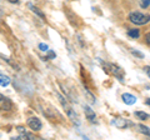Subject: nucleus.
Masks as SVG:
<instances>
[{"label":"nucleus","mask_w":150,"mask_h":140,"mask_svg":"<svg viewBox=\"0 0 150 140\" xmlns=\"http://www.w3.org/2000/svg\"><path fill=\"white\" fill-rule=\"evenodd\" d=\"M129 20L135 25H144V24H146V23L150 21V15L149 14L134 11L129 15Z\"/></svg>","instance_id":"obj_1"},{"label":"nucleus","mask_w":150,"mask_h":140,"mask_svg":"<svg viewBox=\"0 0 150 140\" xmlns=\"http://www.w3.org/2000/svg\"><path fill=\"white\" fill-rule=\"evenodd\" d=\"M104 70L108 74H111V75H114L115 78H118L120 81L124 80V79H123L124 78V73H123V70H121V68H119L118 65L105 63L104 64Z\"/></svg>","instance_id":"obj_2"},{"label":"nucleus","mask_w":150,"mask_h":140,"mask_svg":"<svg viewBox=\"0 0 150 140\" xmlns=\"http://www.w3.org/2000/svg\"><path fill=\"white\" fill-rule=\"evenodd\" d=\"M28 125H29V128L31 130H34V132H38V130L41 129V121L38 118H30L28 120Z\"/></svg>","instance_id":"obj_3"},{"label":"nucleus","mask_w":150,"mask_h":140,"mask_svg":"<svg viewBox=\"0 0 150 140\" xmlns=\"http://www.w3.org/2000/svg\"><path fill=\"white\" fill-rule=\"evenodd\" d=\"M111 124H112V125H115V127H116V128H119V129H124V128L128 127V125H131L130 121L125 120V119H120V118L115 119V120H112V121H111Z\"/></svg>","instance_id":"obj_4"},{"label":"nucleus","mask_w":150,"mask_h":140,"mask_svg":"<svg viewBox=\"0 0 150 140\" xmlns=\"http://www.w3.org/2000/svg\"><path fill=\"white\" fill-rule=\"evenodd\" d=\"M123 101L125 103L126 105H133V104L137 103V98H135L134 95H131V94L125 93V94H123Z\"/></svg>","instance_id":"obj_5"},{"label":"nucleus","mask_w":150,"mask_h":140,"mask_svg":"<svg viewBox=\"0 0 150 140\" xmlns=\"http://www.w3.org/2000/svg\"><path fill=\"white\" fill-rule=\"evenodd\" d=\"M84 110H85V115H86V118L91 121V123H95L96 121V116H95V113L93 111L91 108H89V106H85L84 108Z\"/></svg>","instance_id":"obj_6"},{"label":"nucleus","mask_w":150,"mask_h":140,"mask_svg":"<svg viewBox=\"0 0 150 140\" xmlns=\"http://www.w3.org/2000/svg\"><path fill=\"white\" fill-rule=\"evenodd\" d=\"M10 108H11L10 100H9L8 98H4V96L1 95V109H3V110H10Z\"/></svg>","instance_id":"obj_7"},{"label":"nucleus","mask_w":150,"mask_h":140,"mask_svg":"<svg viewBox=\"0 0 150 140\" xmlns=\"http://www.w3.org/2000/svg\"><path fill=\"white\" fill-rule=\"evenodd\" d=\"M137 128L139 129V132L142 133V134L146 135V136H150V129L148 127H145V125H143V124H138Z\"/></svg>","instance_id":"obj_8"},{"label":"nucleus","mask_w":150,"mask_h":140,"mask_svg":"<svg viewBox=\"0 0 150 140\" xmlns=\"http://www.w3.org/2000/svg\"><path fill=\"white\" fill-rule=\"evenodd\" d=\"M29 8L31 9V11H33V13H35L36 15H39V16L41 18V19H45V15H44V14L41 13V11H40V10H39V9H38L36 6H34V5H33V4H29Z\"/></svg>","instance_id":"obj_9"},{"label":"nucleus","mask_w":150,"mask_h":140,"mask_svg":"<svg viewBox=\"0 0 150 140\" xmlns=\"http://www.w3.org/2000/svg\"><path fill=\"white\" fill-rule=\"evenodd\" d=\"M135 116L139 119H143V120H146L150 118V115L148 113H144V111H135Z\"/></svg>","instance_id":"obj_10"},{"label":"nucleus","mask_w":150,"mask_h":140,"mask_svg":"<svg viewBox=\"0 0 150 140\" xmlns=\"http://www.w3.org/2000/svg\"><path fill=\"white\" fill-rule=\"evenodd\" d=\"M9 83H10V80H9V78H8V76H5L4 74H1V75H0V84H1V86H3V88L8 86V85H9Z\"/></svg>","instance_id":"obj_11"},{"label":"nucleus","mask_w":150,"mask_h":140,"mask_svg":"<svg viewBox=\"0 0 150 140\" xmlns=\"http://www.w3.org/2000/svg\"><path fill=\"white\" fill-rule=\"evenodd\" d=\"M128 34H129V36H131V38H134V39L139 38V30L138 29H131L128 31Z\"/></svg>","instance_id":"obj_12"},{"label":"nucleus","mask_w":150,"mask_h":140,"mask_svg":"<svg viewBox=\"0 0 150 140\" xmlns=\"http://www.w3.org/2000/svg\"><path fill=\"white\" fill-rule=\"evenodd\" d=\"M149 4H150V0H143V1L140 3V6H142L143 9H145V8L149 6Z\"/></svg>","instance_id":"obj_13"},{"label":"nucleus","mask_w":150,"mask_h":140,"mask_svg":"<svg viewBox=\"0 0 150 140\" xmlns=\"http://www.w3.org/2000/svg\"><path fill=\"white\" fill-rule=\"evenodd\" d=\"M23 138H28V139H34V136H33L31 134H28V133H24V134H21L20 136H19L18 139H23Z\"/></svg>","instance_id":"obj_14"},{"label":"nucleus","mask_w":150,"mask_h":140,"mask_svg":"<svg viewBox=\"0 0 150 140\" xmlns=\"http://www.w3.org/2000/svg\"><path fill=\"white\" fill-rule=\"evenodd\" d=\"M131 53H133V54L135 55V57L140 58V59H142V58H144V55H143L142 53H140V51H137V50H131Z\"/></svg>","instance_id":"obj_15"},{"label":"nucleus","mask_w":150,"mask_h":140,"mask_svg":"<svg viewBox=\"0 0 150 140\" xmlns=\"http://www.w3.org/2000/svg\"><path fill=\"white\" fill-rule=\"evenodd\" d=\"M39 48H40V50H43V51H48L49 50L48 49V45H45V44H40Z\"/></svg>","instance_id":"obj_16"},{"label":"nucleus","mask_w":150,"mask_h":140,"mask_svg":"<svg viewBox=\"0 0 150 140\" xmlns=\"http://www.w3.org/2000/svg\"><path fill=\"white\" fill-rule=\"evenodd\" d=\"M145 41H146V43L150 45V33H148V34L145 35Z\"/></svg>","instance_id":"obj_17"},{"label":"nucleus","mask_w":150,"mask_h":140,"mask_svg":"<svg viewBox=\"0 0 150 140\" xmlns=\"http://www.w3.org/2000/svg\"><path fill=\"white\" fill-rule=\"evenodd\" d=\"M144 70H145V71H146V74H148V76L150 78V66H145V68H144Z\"/></svg>","instance_id":"obj_18"},{"label":"nucleus","mask_w":150,"mask_h":140,"mask_svg":"<svg viewBox=\"0 0 150 140\" xmlns=\"http://www.w3.org/2000/svg\"><path fill=\"white\" fill-rule=\"evenodd\" d=\"M8 1H10V3H14V4H18V3H19V0H8Z\"/></svg>","instance_id":"obj_19"},{"label":"nucleus","mask_w":150,"mask_h":140,"mask_svg":"<svg viewBox=\"0 0 150 140\" xmlns=\"http://www.w3.org/2000/svg\"><path fill=\"white\" fill-rule=\"evenodd\" d=\"M146 104H149V105H150V99H148V100H146Z\"/></svg>","instance_id":"obj_20"}]
</instances>
